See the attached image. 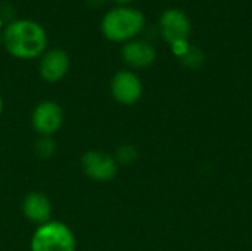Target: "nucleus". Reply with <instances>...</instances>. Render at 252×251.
Wrapping results in <instances>:
<instances>
[{
	"mask_svg": "<svg viewBox=\"0 0 252 251\" xmlns=\"http://www.w3.org/2000/svg\"><path fill=\"white\" fill-rule=\"evenodd\" d=\"M3 44L13 58L34 59L46 52L47 34L35 21L16 19L4 28Z\"/></svg>",
	"mask_w": 252,
	"mask_h": 251,
	"instance_id": "1",
	"label": "nucleus"
},
{
	"mask_svg": "<svg viewBox=\"0 0 252 251\" xmlns=\"http://www.w3.org/2000/svg\"><path fill=\"white\" fill-rule=\"evenodd\" d=\"M145 27V15L128 6H118L108 10L100 22L103 36L111 41L133 40Z\"/></svg>",
	"mask_w": 252,
	"mask_h": 251,
	"instance_id": "2",
	"label": "nucleus"
},
{
	"mask_svg": "<svg viewBox=\"0 0 252 251\" xmlns=\"http://www.w3.org/2000/svg\"><path fill=\"white\" fill-rule=\"evenodd\" d=\"M30 251H77V238L71 226L52 219L34 228Z\"/></svg>",
	"mask_w": 252,
	"mask_h": 251,
	"instance_id": "3",
	"label": "nucleus"
},
{
	"mask_svg": "<svg viewBox=\"0 0 252 251\" xmlns=\"http://www.w3.org/2000/svg\"><path fill=\"white\" fill-rule=\"evenodd\" d=\"M80 166L83 173L94 182L106 183L117 178L120 166L114 157L106 151L100 149H90L81 155Z\"/></svg>",
	"mask_w": 252,
	"mask_h": 251,
	"instance_id": "4",
	"label": "nucleus"
},
{
	"mask_svg": "<svg viewBox=\"0 0 252 251\" xmlns=\"http://www.w3.org/2000/svg\"><path fill=\"white\" fill-rule=\"evenodd\" d=\"M65 114L63 108L52 99H46L38 102L30 117V123L32 130L38 136H50L53 138L63 126Z\"/></svg>",
	"mask_w": 252,
	"mask_h": 251,
	"instance_id": "5",
	"label": "nucleus"
},
{
	"mask_svg": "<svg viewBox=\"0 0 252 251\" xmlns=\"http://www.w3.org/2000/svg\"><path fill=\"white\" fill-rule=\"evenodd\" d=\"M109 89L114 101L124 107L137 104L143 95V83L140 77L130 70L117 71L111 78Z\"/></svg>",
	"mask_w": 252,
	"mask_h": 251,
	"instance_id": "6",
	"label": "nucleus"
},
{
	"mask_svg": "<svg viewBox=\"0 0 252 251\" xmlns=\"http://www.w3.org/2000/svg\"><path fill=\"white\" fill-rule=\"evenodd\" d=\"M159 28L164 40L170 44L180 41V40H188L192 31V22L182 9L171 7L162 12L159 18Z\"/></svg>",
	"mask_w": 252,
	"mask_h": 251,
	"instance_id": "7",
	"label": "nucleus"
},
{
	"mask_svg": "<svg viewBox=\"0 0 252 251\" xmlns=\"http://www.w3.org/2000/svg\"><path fill=\"white\" fill-rule=\"evenodd\" d=\"M21 212L30 223L38 226L52 220L53 207L50 198L46 194L40 191H31L22 198Z\"/></svg>",
	"mask_w": 252,
	"mask_h": 251,
	"instance_id": "8",
	"label": "nucleus"
},
{
	"mask_svg": "<svg viewBox=\"0 0 252 251\" xmlns=\"http://www.w3.org/2000/svg\"><path fill=\"white\" fill-rule=\"evenodd\" d=\"M69 56L62 49H50L46 50L38 64V72L41 78L47 83L61 81L69 70Z\"/></svg>",
	"mask_w": 252,
	"mask_h": 251,
	"instance_id": "9",
	"label": "nucleus"
},
{
	"mask_svg": "<svg viewBox=\"0 0 252 251\" xmlns=\"http://www.w3.org/2000/svg\"><path fill=\"white\" fill-rule=\"evenodd\" d=\"M121 56L124 62L131 68H148L157 59L155 47L145 40H128L121 49Z\"/></svg>",
	"mask_w": 252,
	"mask_h": 251,
	"instance_id": "10",
	"label": "nucleus"
},
{
	"mask_svg": "<svg viewBox=\"0 0 252 251\" xmlns=\"http://www.w3.org/2000/svg\"><path fill=\"white\" fill-rule=\"evenodd\" d=\"M114 157L118 166H131L139 160V149L133 143H123L115 149Z\"/></svg>",
	"mask_w": 252,
	"mask_h": 251,
	"instance_id": "11",
	"label": "nucleus"
},
{
	"mask_svg": "<svg viewBox=\"0 0 252 251\" xmlns=\"http://www.w3.org/2000/svg\"><path fill=\"white\" fill-rule=\"evenodd\" d=\"M56 142L50 136H38V141L34 145V152L40 160H50L56 154Z\"/></svg>",
	"mask_w": 252,
	"mask_h": 251,
	"instance_id": "12",
	"label": "nucleus"
},
{
	"mask_svg": "<svg viewBox=\"0 0 252 251\" xmlns=\"http://www.w3.org/2000/svg\"><path fill=\"white\" fill-rule=\"evenodd\" d=\"M182 62L189 67V68H199L204 65L205 62V53L199 49V47H195V46H190L189 50L186 52L185 56L180 58Z\"/></svg>",
	"mask_w": 252,
	"mask_h": 251,
	"instance_id": "13",
	"label": "nucleus"
},
{
	"mask_svg": "<svg viewBox=\"0 0 252 251\" xmlns=\"http://www.w3.org/2000/svg\"><path fill=\"white\" fill-rule=\"evenodd\" d=\"M170 46H171L173 53H174L176 56H179V58L185 56L186 52H188L189 47H190V44L188 43V40H180V41H176V43H173V44H170Z\"/></svg>",
	"mask_w": 252,
	"mask_h": 251,
	"instance_id": "14",
	"label": "nucleus"
},
{
	"mask_svg": "<svg viewBox=\"0 0 252 251\" xmlns=\"http://www.w3.org/2000/svg\"><path fill=\"white\" fill-rule=\"evenodd\" d=\"M3 111H4V102H3V98H1V95H0V118H1V115H3Z\"/></svg>",
	"mask_w": 252,
	"mask_h": 251,
	"instance_id": "15",
	"label": "nucleus"
},
{
	"mask_svg": "<svg viewBox=\"0 0 252 251\" xmlns=\"http://www.w3.org/2000/svg\"><path fill=\"white\" fill-rule=\"evenodd\" d=\"M3 43V31H1V19H0V44Z\"/></svg>",
	"mask_w": 252,
	"mask_h": 251,
	"instance_id": "16",
	"label": "nucleus"
},
{
	"mask_svg": "<svg viewBox=\"0 0 252 251\" xmlns=\"http://www.w3.org/2000/svg\"><path fill=\"white\" fill-rule=\"evenodd\" d=\"M115 1H118V3H121V4H127V3H130V1H133V0H115Z\"/></svg>",
	"mask_w": 252,
	"mask_h": 251,
	"instance_id": "17",
	"label": "nucleus"
}]
</instances>
